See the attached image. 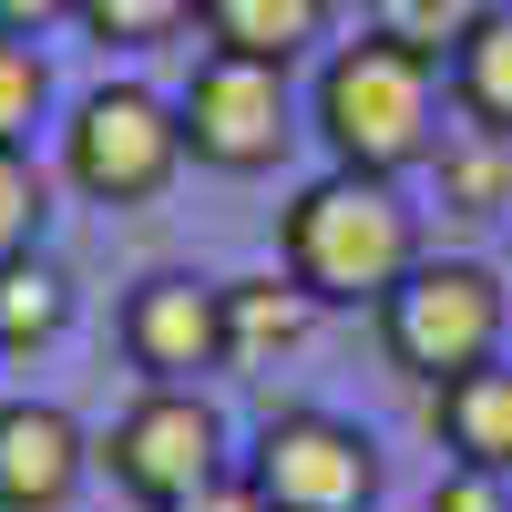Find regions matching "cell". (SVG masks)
I'll return each instance as SVG.
<instances>
[{"label":"cell","mask_w":512,"mask_h":512,"mask_svg":"<svg viewBox=\"0 0 512 512\" xmlns=\"http://www.w3.org/2000/svg\"><path fill=\"white\" fill-rule=\"evenodd\" d=\"M185 175V113L154 82H93L62 123V185L93 205H154Z\"/></svg>","instance_id":"cell-4"},{"label":"cell","mask_w":512,"mask_h":512,"mask_svg":"<svg viewBox=\"0 0 512 512\" xmlns=\"http://www.w3.org/2000/svg\"><path fill=\"white\" fill-rule=\"evenodd\" d=\"M93 461L113 472V492L144 502V512H175L216 472H236V461H226V410L205 390H134L113 410V431L93 441Z\"/></svg>","instance_id":"cell-5"},{"label":"cell","mask_w":512,"mask_h":512,"mask_svg":"<svg viewBox=\"0 0 512 512\" xmlns=\"http://www.w3.org/2000/svg\"><path fill=\"white\" fill-rule=\"evenodd\" d=\"M246 482L267 492V512H369L379 441L338 410H267V431L246 451Z\"/></svg>","instance_id":"cell-7"},{"label":"cell","mask_w":512,"mask_h":512,"mask_svg":"<svg viewBox=\"0 0 512 512\" xmlns=\"http://www.w3.org/2000/svg\"><path fill=\"white\" fill-rule=\"evenodd\" d=\"M328 11H338V0H195V31H205V52L297 72L328 41Z\"/></svg>","instance_id":"cell-10"},{"label":"cell","mask_w":512,"mask_h":512,"mask_svg":"<svg viewBox=\"0 0 512 512\" xmlns=\"http://www.w3.org/2000/svg\"><path fill=\"white\" fill-rule=\"evenodd\" d=\"M431 431L451 451V472H492L512 482V369H472V379H451V390H431Z\"/></svg>","instance_id":"cell-11"},{"label":"cell","mask_w":512,"mask_h":512,"mask_svg":"<svg viewBox=\"0 0 512 512\" xmlns=\"http://www.w3.org/2000/svg\"><path fill=\"white\" fill-rule=\"evenodd\" d=\"M82 11V0H0V31H11V41H41V31H62Z\"/></svg>","instance_id":"cell-22"},{"label":"cell","mask_w":512,"mask_h":512,"mask_svg":"<svg viewBox=\"0 0 512 512\" xmlns=\"http://www.w3.org/2000/svg\"><path fill=\"white\" fill-rule=\"evenodd\" d=\"M431 512H512V482H492V472H441V482H431Z\"/></svg>","instance_id":"cell-20"},{"label":"cell","mask_w":512,"mask_h":512,"mask_svg":"<svg viewBox=\"0 0 512 512\" xmlns=\"http://www.w3.org/2000/svg\"><path fill=\"white\" fill-rule=\"evenodd\" d=\"M72 21L93 31L103 52H154V41H175V31L195 21V0H82Z\"/></svg>","instance_id":"cell-18"},{"label":"cell","mask_w":512,"mask_h":512,"mask_svg":"<svg viewBox=\"0 0 512 512\" xmlns=\"http://www.w3.org/2000/svg\"><path fill=\"white\" fill-rule=\"evenodd\" d=\"M308 328H318V297L297 287L287 267H277V277H226V359H236V369L287 359Z\"/></svg>","instance_id":"cell-12"},{"label":"cell","mask_w":512,"mask_h":512,"mask_svg":"<svg viewBox=\"0 0 512 512\" xmlns=\"http://www.w3.org/2000/svg\"><path fill=\"white\" fill-rule=\"evenodd\" d=\"M308 123L338 175H379L400 185L410 164L441 154V62L400 52V41H338L318 62V93H308Z\"/></svg>","instance_id":"cell-2"},{"label":"cell","mask_w":512,"mask_h":512,"mask_svg":"<svg viewBox=\"0 0 512 512\" xmlns=\"http://www.w3.org/2000/svg\"><path fill=\"white\" fill-rule=\"evenodd\" d=\"M41 113H52V62H41V41L0 31V144H31Z\"/></svg>","instance_id":"cell-19"},{"label":"cell","mask_w":512,"mask_h":512,"mask_svg":"<svg viewBox=\"0 0 512 512\" xmlns=\"http://www.w3.org/2000/svg\"><path fill=\"white\" fill-rule=\"evenodd\" d=\"M502 277L482 256H420V267L390 287V308H379V349L390 369H410L420 390H451V379H472L502 359Z\"/></svg>","instance_id":"cell-3"},{"label":"cell","mask_w":512,"mask_h":512,"mask_svg":"<svg viewBox=\"0 0 512 512\" xmlns=\"http://www.w3.org/2000/svg\"><path fill=\"white\" fill-rule=\"evenodd\" d=\"M175 113H185V164H205V175H267V164L297 144V93H287L277 62L195 52Z\"/></svg>","instance_id":"cell-6"},{"label":"cell","mask_w":512,"mask_h":512,"mask_svg":"<svg viewBox=\"0 0 512 512\" xmlns=\"http://www.w3.org/2000/svg\"><path fill=\"white\" fill-rule=\"evenodd\" d=\"M441 82H451V103H461L472 134H502L512 144V0H492V11L472 21V41L441 62Z\"/></svg>","instance_id":"cell-13"},{"label":"cell","mask_w":512,"mask_h":512,"mask_svg":"<svg viewBox=\"0 0 512 512\" xmlns=\"http://www.w3.org/2000/svg\"><path fill=\"white\" fill-rule=\"evenodd\" d=\"M123 359L144 369V390H205L226 359V277L195 267H154L123 297Z\"/></svg>","instance_id":"cell-8"},{"label":"cell","mask_w":512,"mask_h":512,"mask_svg":"<svg viewBox=\"0 0 512 512\" xmlns=\"http://www.w3.org/2000/svg\"><path fill=\"white\" fill-rule=\"evenodd\" d=\"M431 164H441V205H451V216H502V205H512V144L502 134H461Z\"/></svg>","instance_id":"cell-16"},{"label":"cell","mask_w":512,"mask_h":512,"mask_svg":"<svg viewBox=\"0 0 512 512\" xmlns=\"http://www.w3.org/2000/svg\"><path fill=\"white\" fill-rule=\"evenodd\" d=\"M420 216L400 205V185L379 175H328L287 195L277 216V267L318 297V308H390V287L420 267Z\"/></svg>","instance_id":"cell-1"},{"label":"cell","mask_w":512,"mask_h":512,"mask_svg":"<svg viewBox=\"0 0 512 512\" xmlns=\"http://www.w3.org/2000/svg\"><path fill=\"white\" fill-rule=\"evenodd\" d=\"M72 328V277L52 256H11L0 267V359H41Z\"/></svg>","instance_id":"cell-14"},{"label":"cell","mask_w":512,"mask_h":512,"mask_svg":"<svg viewBox=\"0 0 512 512\" xmlns=\"http://www.w3.org/2000/svg\"><path fill=\"white\" fill-rule=\"evenodd\" d=\"M93 482V441L62 400H0V512H72Z\"/></svg>","instance_id":"cell-9"},{"label":"cell","mask_w":512,"mask_h":512,"mask_svg":"<svg viewBox=\"0 0 512 512\" xmlns=\"http://www.w3.org/2000/svg\"><path fill=\"white\" fill-rule=\"evenodd\" d=\"M41 226H52V175L31 164V144H0V267L41 256Z\"/></svg>","instance_id":"cell-17"},{"label":"cell","mask_w":512,"mask_h":512,"mask_svg":"<svg viewBox=\"0 0 512 512\" xmlns=\"http://www.w3.org/2000/svg\"><path fill=\"white\" fill-rule=\"evenodd\" d=\"M175 512H267V492H256V482H246V461H236V472H216V482H205L195 502H175Z\"/></svg>","instance_id":"cell-21"},{"label":"cell","mask_w":512,"mask_h":512,"mask_svg":"<svg viewBox=\"0 0 512 512\" xmlns=\"http://www.w3.org/2000/svg\"><path fill=\"white\" fill-rule=\"evenodd\" d=\"M482 11H492V0H369V31L400 41V52H420V62H451Z\"/></svg>","instance_id":"cell-15"}]
</instances>
